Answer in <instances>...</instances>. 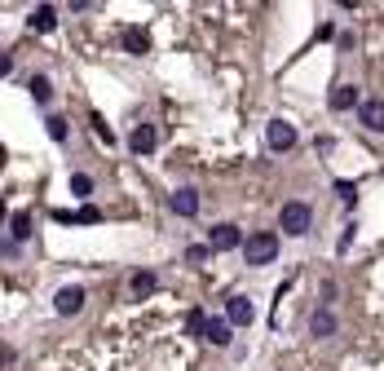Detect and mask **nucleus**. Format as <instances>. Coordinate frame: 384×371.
I'll return each instance as SVG.
<instances>
[{"label": "nucleus", "instance_id": "4", "mask_svg": "<svg viewBox=\"0 0 384 371\" xmlns=\"http://www.w3.org/2000/svg\"><path fill=\"white\" fill-rule=\"evenodd\" d=\"M84 301H89V292H84L80 283H67V287H58L53 309H58L62 318H71V314H80V309H84Z\"/></svg>", "mask_w": 384, "mask_h": 371}, {"label": "nucleus", "instance_id": "6", "mask_svg": "<svg viewBox=\"0 0 384 371\" xmlns=\"http://www.w3.org/2000/svg\"><path fill=\"white\" fill-rule=\"evenodd\" d=\"M168 208H173L177 217H195V212H199V190L195 186L173 190V195H168Z\"/></svg>", "mask_w": 384, "mask_h": 371}, {"label": "nucleus", "instance_id": "24", "mask_svg": "<svg viewBox=\"0 0 384 371\" xmlns=\"http://www.w3.org/2000/svg\"><path fill=\"white\" fill-rule=\"evenodd\" d=\"M208 252H212L208 243H195V248H186V261H203V257H208Z\"/></svg>", "mask_w": 384, "mask_h": 371}, {"label": "nucleus", "instance_id": "10", "mask_svg": "<svg viewBox=\"0 0 384 371\" xmlns=\"http://www.w3.org/2000/svg\"><path fill=\"white\" fill-rule=\"evenodd\" d=\"M128 146H133V155H150L155 146H159V133H155V124H137L133 137H128Z\"/></svg>", "mask_w": 384, "mask_h": 371}, {"label": "nucleus", "instance_id": "17", "mask_svg": "<svg viewBox=\"0 0 384 371\" xmlns=\"http://www.w3.org/2000/svg\"><path fill=\"white\" fill-rule=\"evenodd\" d=\"M31 27H35V31H53V27H58V9H53V5H35Z\"/></svg>", "mask_w": 384, "mask_h": 371}, {"label": "nucleus", "instance_id": "16", "mask_svg": "<svg viewBox=\"0 0 384 371\" xmlns=\"http://www.w3.org/2000/svg\"><path fill=\"white\" fill-rule=\"evenodd\" d=\"M27 93H31V102H35V106H44V102L53 98V85H49V76H31V80H27Z\"/></svg>", "mask_w": 384, "mask_h": 371}, {"label": "nucleus", "instance_id": "20", "mask_svg": "<svg viewBox=\"0 0 384 371\" xmlns=\"http://www.w3.org/2000/svg\"><path fill=\"white\" fill-rule=\"evenodd\" d=\"M71 190H76L80 199H84V195H93V177H89V173H76V177H71Z\"/></svg>", "mask_w": 384, "mask_h": 371}, {"label": "nucleus", "instance_id": "3", "mask_svg": "<svg viewBox=\"0 0 384 371\" xmlns=\"http://www.w3.org/2000/svg\"><path fill=\"white\" fill-rule=\"evenodd\" d=\"M243 243H247V239L238 234L234 221H221V225H212V230H208V248H212V252H234V248H243Z\"/></svg>", "mask_w": 384, "mask_h": 371}, {"label": "nucleus", "instance_id": "11", "mask_svg": "<svg viewBox=\"0 0 384 371\" xmlns=\"http://www.w3.org/2000/svg\"><path fill=\"white\" fill-rule=\"evenodd\" d=\"M230 327H234L230 318H208V327H203V340H212L217 350H225V345H230Z\"/></svg>", "mask_w": 384, "mask_h": 371}, {"label": "nucleus", "instance_id": "2", "mask_svg": "<svg viewBox=\"0 0 384 371\" xmlns=\"http://www.w3.org/2000/svg\"><path fill=\"white\" fill-rule=\"evenodd\" d=\"M309 221H314V212H309V203H301V199L283 203V212H279V225H283V234L301 239V234H309Z\"/></svg>", "mask_w": 384, "mask_h": 371}, {"label": "nucleus", "instance_id": "15", "mask_svg": "<svg viewBox=\"0 0 384 371\" xmlns=\"http://www.w3.org/2000/svg\"><path fill=\"white\" fill-rule=\"evenodd\" d=\"M155 283H159V279H155V270H137L133 279H128V292H133L137 301H141V296H150V292H155Z\"/></svg>", "mask_w": 384, "mask_h": 371}, {"label": "nucleus", "instance_id": "12", "mask_svg": "<svg viewBox=\"0 0 384 371\" xmlns=\"http://www.w3.org/2000/svg\"><path fill=\"white\" fill-rule=\"evenodd\" d=\"M309 331H314L318 340L335 336V314H331V309H314V318H309Z\"/></svg>", "mask_w": 384, "mask_h": 371}, {"label": "nucleus", "instance_id": "22", "mask_svg": "<svg viewBox=\"0 0 384 371\" xmlns=\"http://www.w3.org/2000/svg\"><path fill=\"white\" fill-rule=\"evenodd\" d=\"M186 327L195 331V336H203V327H208V318H203V309H190V318H186Z\"/></svg>", "mask_w": 384, "mask_h": 371}, {"label": "nucleus", "instance_id": "21", "mask_svg": "<svg viewBox=\"0 0 384 371\" xmlns=\"http://www.w3.org/2000/svg\"><path fill=\"white\" fill-rule=\"evenodd\" d=\"M44 124H49V137H53V141H67V119L49 115V119H44Z\"/></svg>", "mask_w": 384, "mask_h": 371}, {"label": "nucleus", "instance_id": "14", "mask_svg": "<svg viewBox=\"0 0 384 371\" xmlns=\"http://www.w3.org/2000/svg\"><path fill=\"white\" fill-rule=\"evenodd\" d=\"M53 221H71V225H98L102 221V212L98 208H80V212H53Z\"/></svg>", "mask_w": 384, "mask_h": 371}, {"label": "nucleus", "instance_id": "9", "mask_svg": "<svg viewBox=\"0 0 384 371\" xmlns=\"http://www.w3.org/2000/svg\"><path fill=\"white\" fill-rule=\"evenodd\" d=\"M327 106H331L335 115H340V111H354V106H363V98H358V89H354V85H335V89H331V98H327Z\"/></svg>", "mask_w": 384, "mask_h": 371}, {"label": "nucleus", "instance_id": "13", "mask_svg": "<svg viewBox=\"0 0 384 371\" xmlns=\"http://www.w3.org/2000/svg\"><path fill=\"white\" fill-rule=\"evenodd\" d=\"M31 239V212H14L9 217V243H27Z\"/></svg>", "mask_w": 384, "mask_h": 371}, {"label": "nucleus", "instance_id": "7", "mask_svg": "<svg viewBox=\"0 0 384 371\" xmlns=\"http://www.w3.org/2000/svg\"><path fill=\"white\" fill-rule=\"evenodd\" d=\"M225 318H230L234 327H252V318H256V305H252L247 296H230V305H225Z\"/></svg>", "mask_w": 384, "mask_h": 371}, {"label": "nucleus", "instance_id": "19", "mask_svg": "<svg viewBox=\"0 0 384 371\" xmlns=\"http://www.w3.org/2000/svg\"><path fill=\"white\" fill-rule=\"evenodd\" d=\"M89 124H93V133H98V141H106V146H115V133H111V124H106V119L93 111L89 115Z\"/></svg>", "mask_w": 384, "mask_h": 371}, {"label": "nucleus", "instance_id": "1", "mask_svg": "<svg viewBox=\"0 0 384 371\" xmlns=\"http://www.w3.org/2000/svg\"><path fill=\"white\" fill-rule=\"evenodd\" d=\"M274 257H279V234H274V230L247 234V243H243V261H247V266H270Z\"/></svg>", "mask_w": 384, "mask_h": 371}, {"label": "nucleus", "instance_id": "18", "mask_svg": "<svg viewBox=\"0 0 384 371\" xmlns=\"http://www.w3.org/2000/svg\"><path fill=\"white\" fill-rule=\"evenodd\" d=\"M146 49H150V35L141 27H128L124 31V53H146Z\"/></svg>", "mask_w": 384, "mask_h": 371}, {"label": "nucleus", "instance_id": "25", "mask_svg": "<svg viewBox=\"0 0 384 371\" xmlns=\"http://www.w3.org/2000/svg\"><path fill=\"white\" fill-rule=\"evenodd\" d=\"M354 234H358V221H349V225H344V234H340V252L354 243Z\"/></svg>", "mask_w": 384, "mask_h": 371}, {"label": "nucleus", "instance_id": "8", "mask_svg": "<svg viewBox=\"0 0 384 371\" xmlns=\"http://www.w3.org/2000/svg\"><path fill=\"white\" fill-rule=\"evenodd\" d=\"M358 119H363L371 133H384V98H367L358 106Z\"/></svg>", "mask_w": 384, "mask_h": 371}, {"label": "nucleus", "instance_id": "5", "mask_svg": "<svg viewBox=\"0 0 384 371\" xmlns=\"http://www.w3.org/2000/svg\"><path fill=\"white\" fill-rule=\"evenodd\" d=\"M265 141H270V150H292L296 146V124H287V119H270L265 124Z\"/></svg>", "mask_w": 384, "mask_h": 371}, {"label": "nucleus", "instance_id": "23", "mask_svg": "<svg viewBox=\"0 0 384 371\" xmlns=\"http://www.w3.org/2000/svg\"><path fill=\"white\" fill-rule=\"evenodd\" d=\"M335 195H340V203H354L358 199V186L354 182H335Z\"/></svg>", "mask_w": 384, "mask_h": 371}]
</instances>
